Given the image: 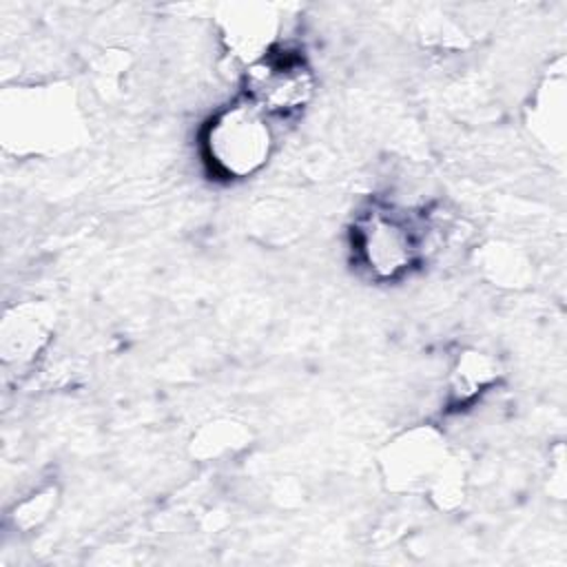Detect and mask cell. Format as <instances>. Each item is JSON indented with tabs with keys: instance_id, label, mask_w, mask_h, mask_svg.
Listing matches in <instances>:
<instances>
[{
	"instance_id": "3957f363",
	"label": "cell",
	"mask_w": 567,
	"mask_h": 567,
	"mask_svg": "<svg viewBox=\"0 0 567 567\" xmlns=\"http://www.w3.org/2000/svg\"><path fill=\"white\" fill-rule=\"evenodd\" d=\"M315 73L301 53L270 49L244 69V97L268 120L295 117L315 97Z\"/></svg>"
},
{
	"instance_id": "277c9868",
	"label": "cell",
	"mask_w": 567,
	"mask_h": 567,
	"mask_svg": "<svg viewBox=\"0 0 567 567\" xmlns=\"http://www.w3.org/2000/svg\"><path fill=\"white\" fill-rule=\"evenodd\" d=\"M219 24L226 51L248 66L275 47L279 18L268 4H235Z\"/></svg>"
},
{
	"instance_id": "8992f818",
	"label": "cell",
	"mask_w": 567,
	"mask_h": 567,
	"mask_svg": "<svg viewBox=\"0 0 567 567\" xmlns=\"http://www.w3.org/2000/svg\"><path fill=\"white\" fill-rule=\"evenodd\" d=\"M49 339V315L42 306L24 303L4 315L2 357L4 361H31Z\"/></svg>"
},
{
	"instance_id": "9c48e42d",
	"label": "cell",
	"mask_w": 567,
	"mask_h": 567,
	"mask_svg": "<svg viewBox=\"0 0 567 567\" xmlns=\"http://www.w3.org/2000/svg\"><path fill=\"white\" fill-rule=\"evenodd\" d=\"M55 487H44L40 492H33L31 496H27L24 501H20L11 514L16 527L20 529H33L38 527L42 520L49 518V514L55 507Z\"/></svg>"
},
{
	"instance_id": "ba28073f",
	"label": "cell",
	"mask_w": 567,
	"mask_h": 567,
	"mask_svg": "<svg viewBox=\"0 0 567 567\" xmlns=\"http://www.w3.org/2000/svg\"><path fill=\"white\" fill-rule=\"evenodd\" d=\"M563 78L549 80V84L540 91L536 104H534V124L540 140L549 146L563 148V135H565V93H563Z\"/></svg>"
},
{
	"instance_id": "7a4b0ae2",
	"label": "cell",
	"mask_w": 567,
	"mask_h": 567,
	"mask_svg": "<svg viewBox=\"0 0 567 567\" xmlns=\"http://www.w3.org/2000/svg\"><path fill=\"white\" fill-rule=\"evenodd\" d=\"M425 233L414 217L390 204H370L352 226V248L361 268L379 279L392 281L405 275L421 257Z\"/></svg>"
},
{
	"instance_id": "52a82bcc",
	"label": "cell",
	"mask_w": 567,
	"mask_h": 567,
	"mask_svg": "<svg viewBox=\"0 0 567 567\" xmlns=\"http://www.w3.org/2000/svg\"><path fill=\"white\" fill-rule=\"evenodd\" d=\"M498 379V363L476 350L463 352L452 370L450 379V394L456 403L472 401L478 392L489 388Z\"/></svg>"
},
{
	"instance_id": "6da1fadb",
	"label": "cell",
	"mask_w": 567,
	"mask_h": 567,
	"mask_svg": "<svg viewBox=\"0 0 567 567\" xmlns=\"http://www.w3.org/2000/svg\"><path fill=\"white\" fill-rule=\"evenodd\" d=\"M272 153L270 120L246 97L219 109L202 131V155L224 179L259 173Z\"/></svg>"
},
{
	"instance_id": "5b68a950",
	"label": "cell",
	"mask_w": 567,
	"mask_h": 567,
	"mask_svg": "<svg viewBox=\"0 0 567 567\" xmlns=\"http://www.w3.org/2000/svg\"><path fill=\"white\" fill-rule=\"evenodd\" d=\"M443 445L432 430L416 427L405 432L390 445V456L385 461L388 476L399 485H414L436 478V472L443 470Z\"/></svg>"
}]
</instances>
